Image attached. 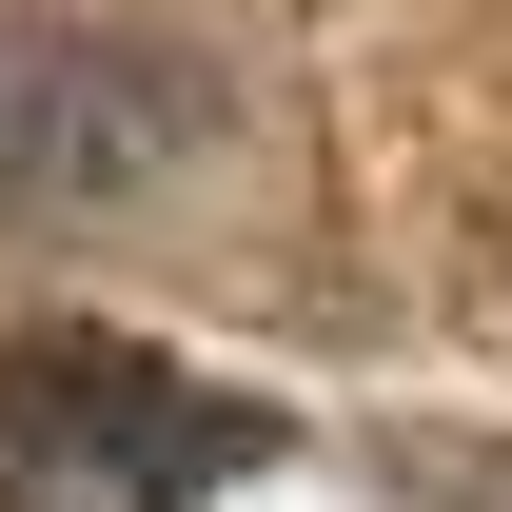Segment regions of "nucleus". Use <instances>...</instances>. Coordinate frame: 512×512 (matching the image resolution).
Wrapping results in <instances>:
<instances>
[{
    "instance_id": "1",
    "label": "nucleus",
    "mask_w": 512,
    "mask_h": 512,
    "mask_svg": "<svg viewBox=\"0 0 512 512\" xmlns=\"http://www.w3.org/2000/svg\"><path fill=\"white\" fill-rule=\"evenodd\" d=\"M256 453L276 414L138 335H0V512H197Z\"/></svg>"
}]
</instances>
